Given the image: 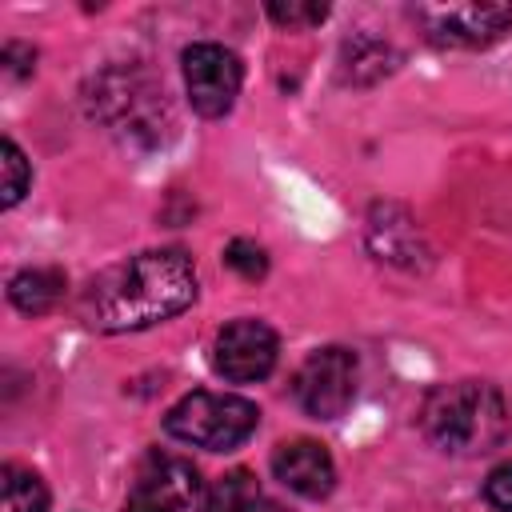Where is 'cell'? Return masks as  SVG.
<instances>
[{
	"label": "cell",
	"mask_w": 512,
	"mask_h": 512,
	"mask_svg": "<svg viewBox=\"0 0 512 512\" xmlns=\"http://www.w3.org/2000/svg\"><path fill=\"white\" fill-rule=\"evenodd\" d=\"M196 300V268L180 248L136 252L104 268L88 296L84 320L100 332H140L172 320Z\"/></svg>",
	"instance_id": "6da1fadb"
},
{
	"label": "cell",
	"mask_w": 512,
	"mask_h": 512,
	"mask_svg": "<svg viewBox=\"0 0 512 512\" xmlns=\"http://www.w3.org/2000/svg\"><path fill=\"white\" fill-rule=\"evenodd\" d=\"M200 492V476L184 456L148 452L128 484L124 512H188Z\"/></svg>",
	"instance_id": "8992f818"
},
{
	"label": "cell",
	"mask_w": 512,
	"mask_h": 512,
	"mask_svg": "<svg viewBox=\"0 0 512 512\" xmlns=\"http://www.w3.org/2000/svg\"><path fill=\"white\" fill-rule=\"evenodd\" d=\"M424 436L452 456H480L504 444L508 404L488 380H452L428 392L420 412Z\"/></svg>",
	"instance_id": "7a4b0ae2"
},
{
	"label": "cell",
	"mask_w": 512,
	"mask_h": 512,
	"mask_svg": "<svg viewBox=\"0 0 512 512\" xmlns=\"http://www.w3.org/2000/svg\"><path fill=\"white\" fill-rule=\"evenodd\" d=\"M484 500L496 508V512H512V464H500L488 472L484 480Z\"/></svg>",
	"instance_id": "2e32d148"
},
{
	"label": "cell",
	"mask_w": 512,
	"mask_h": 512,
	"mask_svg": "<svg viewBox=\"0 0 512 512\" xmlns=\"http://www.w3.org/2000/svg\"><path fill=\"white\" fill-rule=\"evenodd\" d=\"M32 184V168L24 160V152L16 148V140H4V208H12Z\"/></svg>",
	"instance_id": "4fadbf2b"
},
{
	"label": "cell",
	"mask_w": 512,
	"mask_h": 512,
	"mask_svg": "<svg viewBox=\"0 0 512 512\" xmlns=\"http://www.w3.org/2000/svg\"><path fill=\"white\" fill-rule=\"evenodd\" d=\"M264 512H284V508H264Z\"/></svg>",
	"instance_id": "e0dca14e"
},
{
	"label": "cell",
	"mask_w": 512,
	"mask_h": 512,
	"mask_svg": "<svg viewBox=\"0 0 512 512\" xmlns=\"http://www.w3.org/2000/svg\"><path fill=\"white\" fill-rule=\"evenodd\" d=\"M276 352L280 340L264 320H232L216 332L212 368L232 384H252L276 368Z\"/></svg>",
	"instance_id": "ba28073f"
},
{
	"label": "cell",
	"mask_w": 512,
	"mask_h": 512,
	"mask_svg": "<svg viewBox=\"0 0 512 512\" xmlns=\"http://www.w3.org/2000/svg\"><path fill=\"white\" fill-rule=\"evenodd\" d=\"M224 264H228L232 272H240L244 280H260V276L268 272V256H264V248L252 244V240H232V244L224 248Z\"/></svg>",
	"instance_id": "5bb4252c"
},
{
	"label": "cell",
	"mask_w": 512,
	"mask_h": 512,
	"mask_svg": "<svg viewBox=\"0 0 512 512\" xmlns=\"http://www.w3.org/2000/svg\"><path fill=\"white\" fill-rule=\"evenodd\" d=\"M260 504V484L248 468H232L208 484L200 496V512H256Z\"/></svg>",
	"instance_id": "30bf717a"
},
{
	"label": "cell",
	"mask_w": 512,
	"mask_h": 512,
	"mask_svg": "<svg viewBox=\"0 0 512 512\" xmlns=\"http://www.w3.org/2000/svg\"><path fill=\"white\" fill-rule=\"evenodd\" d=\"M296 404L312 416V420H336L348 412L352 396H356V356L348 348H316L296 380H292Z\"/></svg>",
	"instance_id": "277c9868"
},
{
	"label": "cell",
	"mask_w": 512,
	"mask_h": 512,
	"mask_svg": "<svg viewBox=\"0 0 512 512\" xmlns=\"http://www.w3.org/2000/svg\"><path fill=\"white\" fill-rule=\"evenodd\" d=\"M412 16L428 40L452 48H484L512 28V4H420Z\"/></svg>",
	"instance_id": "52a82bcc"
},
{
	"label": "cell",
	"mask_w": 512,
	"mask_h": 512,
	"mask_svg": "<svg viewBox=\"0 0 512 512\" xmlns=\"http://www.w3.org/2000/svg\"><path fill=\"white\" fill-rule=\"evenodd\" d=\"M184 88H188V100L200 116H224L232 112L236 96H240V84H244V68L236 60V52H228L224 44H188L184 56Z\"/></svg>",
	"instance_id": "5b68a950"
},
{
	"label": "cell",
	"mask_w": 512,
	"mask_h": 512,
	"mask_svg": "<svg viewBox=\"0 0 512 512\" xmlns=\"http://www.w3.org/2000/svg\"><path fill=\"white\" fill-rule=\"evenodd\" d=\"M272 472H276V480L288 492H296L304 500H320L336 484V464H332L328 448L316 444V440H288V444H280L272 452Z\"/></svg>",
	"instance_id": "9c48e42d"
},
{
	"label": "cell",
	"mask_w": 512,
	"mask_h": 512,
	"mask_svg": "<svg viewBox=\"0 0 512 512\" xmlns=\"http://www.w3.org/2000/svg\"><path fill=\"white\" fill-rule=\"evenodd\" d=\"M0 512H48V488L36 472L4 464V500Z\"/></svg>",
	"instance_id": "7c38bea8"
},
{
	"label": "cell",
	"mask_w": 512,
	"mask_h": 512,
	"mask_svg": "<svg viewBox=\"0 0 512 512\" xmlns=\"http://www.w3.org/2000/svg\"><path fill=\"white\" fill-rule=\"evenodd\" d=\"M256 424H260V408L252 400L228 396V392H188L164 416V432L172 440L208 448V452L240 448L256 432Z\"/></svg>",
	"instance_id": "3957f363"
},
{
	"label": "cell",
	"mask_w": 512,
	"mask_h": 512,
	"mask_svg": "<svg viewBox=\"0 0 512 512\" xmlns=\"http://www.w3.org/2000/svg\"><path fill=\"white\" fill-rule=\"evenodd\" d=\"M268 16L280 28H308V24H320L328 8L324 4H268Z\"/></svg>",
	"instance_id": "9a60e30c"
},
{
	"label": "cell",
	"mask_w": 512,
	"mask_h": 512,
	"mask_svg": "<svg viewBox=\"0 0 512 512\" xmlns=\"http://www.w3.org/2000/svg\"><path fill=\"white\" fill-rule=\"evenodd\" d=\"M60 288H64V276H60V272H52V268H24V272H16L12 284H8V300H12L20 312L40 316V312H48V308L60 300Z\"/></svg>",
	"instance_id": "8fae6325"
}]
</instances>
